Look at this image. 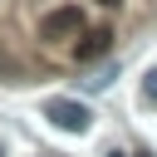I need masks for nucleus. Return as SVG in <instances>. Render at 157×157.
<instances>
[{
  "label": "nucleus",
  "instance_id": "obj_1",
  "mask_svg": "<svg viewBox=\"0 0 157 157\" xmlns=\"http://www.w3.org/2000/svg\"><path fill=\"white\" fill-rule=\"evenodd\" d=\"M78 29H83V10H78V5L49 10V15L39 20V39H69V34H78Z\"/></svg>",
  "mask_w": 157,
  "mask_h": 157
},
{
  "label": "nucleus",
  "instance_id": "obj_2",
  "mask_svg": "<svg viewBox=\"0 0 157 157\" xmlns=\"http://www.w3.org/2000/svg\"><path fill=\"white\" fill-rule=\"evenodd\" d=\"M44 113H49V123H54V128H64V132H88V108H83V103H74V98H54Z\"/></svg>",
  "mask_w": 157,
  "mask_h": 157
},
{
  "label": "nucleus",
  "instance_id": "obj_3",
  "mask_svg": "<svg viewBox=\"0 0 157 157\" xmlns=\"http://www.w3.org/2000/svg\"><path fill=\"white\" fill-rule=\"evenodd\" d=\"M108 49H113V34H108V29H88V34H83L78 44H74L78 64H93V59H103Z\"/></svg>",
  "mask_w": 157,
  "mask_h": 157
},
{
  "label": "nucleus",
  "instance_id": "obj_4",
  "mask_svg": "<svg viewBox=\"0 0 157 157\" xmlns=\"http://www.w3.org/2000/svg\"><path fill=\"white\" fill-rule=\"evenodd\" d=\"M142 103H157V69L142 74Z\"/></svg>",
  "mask_w": 157,
  "mask_h": 157
},
{
  "label": "nucleus",
  "instance_id": "obj_5",
  "mask_svg": "<svg viewBox=\"0 0 157 157\" xmlns=\"http://www.w3.org/2000/svg\"><path fill=\"white\" fill-rule=\"evenodd\" d=\"M0 69H10V59H5V54H0Z\"/></svg>",
  "mask_w": 157,
  "mask_h": 157
},
{
  "label": "nucleus",
  "instance_id": "obj_6",
  "mask_svg": "<svg viewBox=\"0 0 157 157\" xmlns=\"http://www.w3.org/2000/svg\"><path fill=\"white\" fill-rule=\"evenodd\" d=\"M98 5H123V0H98Z\"/></svg>",
  "mask_w": 157,
  "mask_h": 157
}]
</instances>
